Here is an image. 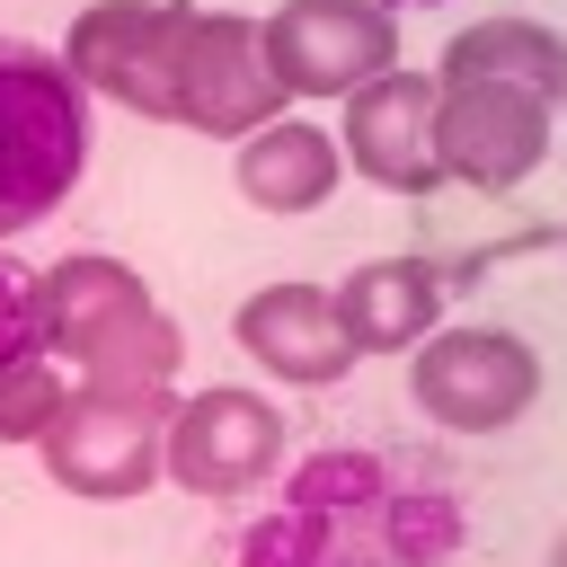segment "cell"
Segmentation results:
<instances>
[{"label": "cell", "mask_w": 567, "mask_h": 567, "mask_svg": "<svg viewBox=\"0 0 567 567\" xmlns=\"http://www.w3.org/2000/svg\"><path fill=\"white\" fill-rule=\"evenodd\" d=\"M35 301V346L53 363L80 372V390H133V381H177L186 337L177 319L151 301V284L124 257H53L44 275H27Z\"/></svg>", "instance_id": "1"}, {"label": "cell", "mask_w": 567, "mask_h": 567, "mask_svg": "<svg viewBox=\"0 0 567 567\" xmlns=\"http://www.w3.org/2000/svg\"><path fill=\"white\" fill-rule=\"evenodd\" d=\"M89 177V89L62 53L0 35V239L53 221Z\"/></svg>", "instance_id": "2"}, {"label": "cell", "mask_w": 567, "mask_h": 567, "mask_svg": "<svg viewBox=\"0 0 567 567\" xmlns=\"http://www.w3.org/2000/svg\"><path fill=\"white\" fill-rule=\"evenodd\" d=\"M168 381H133V390H71L62 416L35 434V461L53 487L89 496V505H124L168 470Z\"/></svg>", "instance_id": "3"}, {"label": "cell", "mask_w": 567, "mask_h": 567, "mask_svg": "<svg viewBox=\"0 0 567 567\" xmlns=\"http://www.w3.org/2000/svg\"><path fill=\"white\" fill-rule=\"evenodd\" d=\"M275 115H284V80L266 71V18H248V9H186L168 124L239 142V133H257Z\"/></svg>", "instance_id": "4"}, {"label": "cell", "mask_w": 567, "mask_h": 567, "mask_svg": "<svg viewBox=\"0 0 567 567\" xmlns=\"http://www.w3.org/2000/svg\"><path fill=\"white\" fill-rule=\"evenodd\" d=\"M408 399L443 434H505L540 399V354L514 328H434L408 354Z\"/></svg>", "instance_id": "5"}, {"label": "cell", "mask_w": 567, "mask_h": 567, "mask_svg": "<svg viewBox=\"0 0 567 567\" xmlns=\"http://www.w3.org/2000/svg\"><path fill=\"white\" fill-rule=\"evenodd\" d=\"M195 0H89L71 18L62 71L89 97H115L124 115L168 124V80H177V35H186Z\"/></svg>", "instance_id": "6"}, {"label": "cell", "mask_w": 567, "mask_h": 567, "mask_svg": "<svg viewBox=\"0 0 567 567\" xmlns=\"http://www.w3.org/2000/svg\"><path fill=\"white\" fill-rule=\"evenodd\" d=\"M549 124H558V106L540 89H514V80H434V159H443V177H461L478 195L523 186L549 159Z\"/></svg>", "instance_id": "7"}, {"label": "cell", "mask_w": 567, "mask_h": 567, "mask_svg": "<svg viewBox=\"0 0 567 567\" xmlns=\"http://www.w3.org/2000/svg\"><path fill=\"white\" fill-rule=\"evenodd\" d=\"M266 71L284 97H354L399 71V18L381 0H284L266 18Z\"/></svg>", "instance_id": "8"}, {"label": "cell", "mask_w": 567, "mask_h": 567, "mask_svg": "<svg viewBox=\"0 0 567 567\" xmlns=\"http://www.w3.org/2000/svg\"><path fill=\"white\" fill-rule=\"evenodd\" d=\"M284 461V408L257 390H195L168 416V478L186 496H248Z\"/></svg>", "instance_id": "9"}, {"label": "cell", "mask_w": 567, "mask_h": 567, "mask_svg": "<svg viewBox=\"0 0 567 567\" xmlns=\"http://www.w3.org/2000/svg\"><path fill=\"white\" fill-rule=\"evenodd\" d=\"M337 106H346L337 159H354L363 186H381V195H434L443 186V159H434V80L425 71H381V80H363Z\"/></svg>", "instance_id": "10"}, {"label": "cell", "mask_w": 567, "mask_h": 567, "mask_svg": "<svg viewBox=\"0 0 567 567\" xmlns=\"http://www.w3.org/2000/svg\"><path fill=\"white\" fill-rule=\"evenodd\" d=\"M230 337H239L248 363H266L292 390H328V381H346L363 363L354 337L337 328V301L319 284H266V292H248L239 319H230Z\"/></svg>", "instance_id": "11"}, {"label": "cell", "mask_w": 567, "mask_h": 567, "mask_svg": "<svg viewBox=\"0 0 567 567\" xmlns=\"http://www.w3.org/2000/svg\"><path fill=\"white\" fill-rule=\"evenodd\" d=\"M443 292H452V275H443L434 257H372V266H354L328 301H337V328L354 337V354H399V346L434 337Z\"/></svg>", "instance_id": "12"}, {"label": "cell", "mask_w": 567, "mask_h": 567, "mask_svg": "<svg viewBox=\"0 0 567 567\" xmlns=\"http://www.w3.org/2000/svg\"><path fill=\"white\" fill-rule=\"evenodd\" d=\"M230 177H239V195H248L257 213H284V221H292V213H319V204L337 195L346 159H337V133H319V124H301V115H275V124L239 133Z\"/></svg>", "instance_id": "13"}, {"label": "cell", "mask_w": 567, "mask_h": 567, "mask_svg": "<svg viewBox=\"0 0 567 567\" xmlns=\"http://www.w3.org/2000/svg\"><path fill=\"white\" fill-rule=\"evenodd\" d=\"M434 80H514V89H540L549 106H567V35L540 18H478L443 44Z\"/></svg>", "instance_id": "14"}, {"label": "cell", "mask_w": 567, "mask_h": 567, "mask_svg": "<svg viewBox=\"0 0 567 567\" xmlns=\"http://www.w3.org/2000/svg\"><path fill=\"white\" fill-rule=\"evenodd\" d=\"M62 399H71V372H62L44 346L9 354V363H0V443H35V434L62 416Z\"/></svg>", "instance_id": "15"}, {"label": "cell", "mask_w": 567, "mask_h": 567, "mask_svg": "<svg viewBox=\"0 0 567 567\" xmlns=\"http://www.w3.org/2000/svg\"><path fill=\"white\" fill-rule=\"evenodd\" d=\"M35 346V301H27V275L0 257V363Z\"/></svg>", "instance_id": "16"}, {"label": "cell", "mask_w": 567, "mask_h": 567, "mask_svg": "<svg viewBox=\"0 0 567 567\" xmlns=\"http://www.w3.org/2000/svg\"><path fill=\"white\" fill-rule=\"evenodd\" d=\"M540 567H567V532H558V540H549V558H540Z\"/></svg>", "instance_id": "17"}, {"label": "cell", "mask_w": 567, "mask_h": 567, "mask_svg": "<svg viewBox=\"0 0 567 567\" xmlns=\"http://www.w3.org/2000/svg\"><path fill=\"white\" fill-rule=\"evenodd\" d=\"M381 9H390V0H381ZM425 9H434V0H425Z\"/></svg>", "instance_id": "18"}, {"label": "cell", "mask_w": 567, "mask_h": 567, "mask_svg": "<svg viewBox=\"0 0 567 567\" xmlns=\"http://www.w3.org/2000/svg\"><path fill=\"white\" fill-rule=\"evenodd\" d=\"M558 239H567V230H558Z\"/></svg>", "instance_id": "19"}]
</instances>
